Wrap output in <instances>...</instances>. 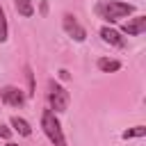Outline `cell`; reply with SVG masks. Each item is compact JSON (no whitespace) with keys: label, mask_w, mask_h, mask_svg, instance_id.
Here are the masks:
<instances>
[{"label":"cell","mask_w":146,"mask_h":146,"mask_svg":"<svg viewBox=\"0 0 146 146\" xmlns=\"http://www.w3.org/2000/svg\"><path fill=\"white\" fill-rule=\"evenodd\" d=\"M41 130H43V135L48 137V141H50L52 146H66V137H64L62 123H59L57 114H55L50 107H46V110L41 112Z\"/></svg>","instance_id":"1"},{"label":"cell","mask_w":146,"mask_h":146,"mask_svg":"<svg viewBox=\"0 0 146 146\" xmlns=\"http://www.w3.org/2000/svg\"><path fill=\"white\" fill-rule=\"evenodd\" d=\"M135 11V5L130 2H121V0H107V2H98L96 5V14L100 18H105L107 23H114V21H121L125 18L128 14Z\"/></svg>","instance_id":"2"},{"label":"cell","mask_w":146,"mask_h":146,"mask_svg":"<svg viewBox=\"0 0 146 146\" xmlns=\"http://www.w3.org/2000/svg\"><path fill=\"white\" fill-rule=\"evenodd\" d=\"M48 100H50V110L55 112V114H59V112H66V107H68V91L62 87V84H57V82H50V91H48Z\"/></svg>","instance_id":"3"},{"label":"cell","mask_w":146,"mask_h":146,"mask_svg":"<svg viewBox=\"0 0 146 146\" xmlns=\"http://www.w3.org/2000/svg\"><path fill=\"white\" fill-rule=\"evenodd\" d=\"M62 27H64V32H66L71 39H75V41H84V39H87V30L78 23V18H75L73 14H64Z\"/></svg>","instance_id":"4"},{"label":"cell","mask_w":146,"mask_h":146,"mask_svg":"<svg viewBox=\"0 0 146 146\" xmlns=\"http://www.w3.org/2000/svg\"><path fill=\"white\" fill-rule=\"evenodd\" d=\"M144 30H146V16H141V14L135 18H128L121 25V34H128V36H139Z\"/></svg>","instance_id":"5"},{"label":"cell","mask_w":146,"mask_h":146,"mask_svg":"<svg viewBox=\"0 0 146 146\" xmlns=\"http://www.w3.org/2000/svg\"><path fill=\"white\" fill-rule=\"evenodd\" d=\"M0 98H2L5 105H11V107H21L25 103V96H23V91L18 87H5L0 91Z\"/></svg>","instance_id":"6"},{"label":"cell","mask_w":146,"mask_h":146,"mask_svg":"<svg viewBox=\"0 0 146 146\" xmlns=\"http://www.w3.org/2000/svg\"><path fill=\"white\" fill-rule=\"evenodd\" d=\"M100 36H103V41L110 43V46H116V48H123V46H125V39L121 36V32L112 30L110 25H103V27H100Z\"/></svg>","instance_id":"7"},{"label":"cell","mask_w":146,"mask_h":146,"mask_svg":"<svg viewBox=\"0 0 146 146\" xmlns=\"http://www.w3.org/2000/svg\"><path fill=\"white\" fill-rule=\"evenodd\" d=\"M9 123H11V128H14L18 135H23V137H30V135H32V125H30L23 116H11Z\"/></svg>","instance_id":"8"},{"label":"cell","mask_w":146,"mask_h":146,"mask_svg":"<svg viewBox=\"0 0 146 146\" xmlns=\"http://www.w3.org/2000/svg\"><path fill=\"white\" fill-rule=\"evenodd\" d=\"M96 66H98V71H103V73H116V71L121 68V62H119V59H110V57H100V59L96 62Z\"/></svg>","instance_id":"9"},{"label":"cell","mask_w":146,"mask_h":146,"mask_svg":"<svg viewBox=\"0 0 146 146\" xmlns=\"http://www.w3.org/2000/svg\"><path fill=\"white\" fill-rule=\"evenodd\" d=\"M14 7H16V11H18L21 16H25V18H30V16L34 14L32 0H14Z\"/></svg>","instance_id":"10"},{"label":"cell","mask_w":146,"mask_h":146,"mask_svg":"<svg viewBox=\"0 0 146 146\" xmlns=\"http://www.w3.org/2000/svg\"><path fill=\"white\" fill-rule=\"evenodd\" d=\"M9 36V27H7V16H5V9L0 5V43H5Z\"/></svg>","instance_id":"11"},{"label":"cell","mask_w":146,"mask_h":146,"mask_svg":"<svg viewBox=\"0 0 146 146\" xmlns=\"http://www.w3.org/2000/svg\"><path fill=\"white\" fill-rule=\"evenodd\" d=\"M144 135H146V128H144V125H135V128L125 130V132L121 135V139H135V137H144Z\"/></svg>","instance_id":"12"},{"label":"cell","mask_w":146,"mask_h":146,"mask_svg":"<svg viewBox=\"0 0 146 146\" xmlns=\"http://www.w3.org/2000/svg\"><path fill=\"white\" fill-rule=\"evenodd\" d=\"M25 78H27V84H30V96H34V75H32V68L30 66H25Z\"/></svg>","instance_id":"13"},{"label":"cell","mask_w":146,"mask_h":146,"mask_svg":"<svg viewBox=\"0 0 146 146\" xmlns=\"http://www.w3.org/2000/svg\"><path fill=\"white\" fill-rule=\"evenodd\" d=\"M0 137H2V139H9V137H11V128H7L5 123H0Z\"/></svg>","instance_id":"14"},{"label":"cell","mask_w":146,"mask_h":146,"mask_svg":"<svg viewBox=\"0 0 146 146\" xmlns=\"http://www.w3.org/2000/svg\"><path fill=\"white\" fill-rule=\"evenodd\" d=\"M59 78H62V80H68V71L62 68V71H59Z\"/></svg>","instance_id":"15"},{"label":"cell","mask_w":146,"mask_h":146,"mask_svg":"<svg viewBox=\"0 0 146 146\" xmlns=\"http://www.w3.org/2000/svg\"><path fill=\"white\" fill-rule=\"evenodd\" d=\"M46 11H48V2L43 0V2H41V14H46Z\"/></svg>","instance_id":"16"},{"label":"cell","mask_w":146,"mask_h":146,"mask_svg":"<svg viewBox=\"0 0 146 146\" xmlns=\"http://www.w3.org/2000/svg\"><path fill=\"white\" fill-rule=\"evenodd\" d=\"M7 146H16V144H11V141H9V144H7Z\"/></svg>","instance_id":"17"}]
</instances>
